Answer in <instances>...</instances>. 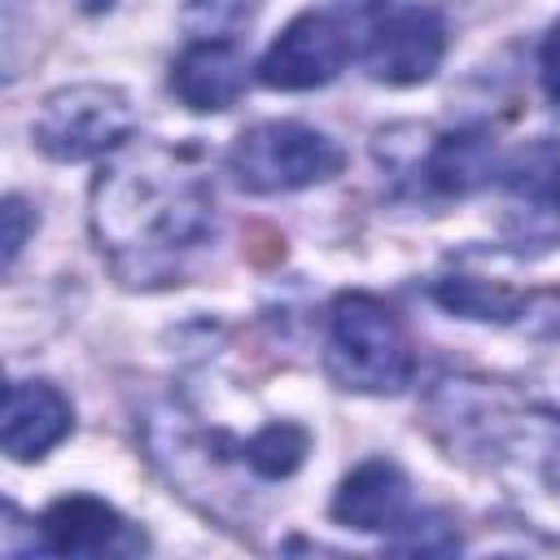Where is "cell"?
<instances>
[{
  "mask_svg": "<svg viewBox=\"0 0 560 560\" xmlns=\"http://www.w3.org/2000/svg\"><path fill=\"white\" fill-rule=\"evenodd\" d=\"M92 236L122 284H171L214 236L206 171L166 144H131L92 179Z\"/></svg>",
  "mask_w": 560,
  "mask_h": 560,
  "instance_id": "obj_1",
  "label": "cell"
},
{
  "mask_svg": "<svg viewBox=\"0 0 560 560\" xmlns=\"http://www.w3.org/2000/svg\"><path fill=\"white\" fill-rule=\"evenodd\" d=\"M451 420L477 438L499 490L512 508L534 525L560 538V411L529 407V411H481L455 407Z\"/></svg>",
  "mask_w": 560,
  "mask_h": 560,
  "instance_id": "obj_2",
  "label": "cell"
},
{
  "mask_svg": "<svg viewBox=\"0 0 560 560\" xmlns=\"http://www.w3.org/2000/svg\"><path fill=\"white\" fill-rule=\"evenodd\" d=\"M328 376L350 394H402L411 385L416 359L398 315L372 293H341L328 306L324 332Z\"/></svg>",
  "mask_w": 560,
  "mask_h": 560,
  "instance_id": "obj_3",
  "label": "cell"
},
{
  "mask_svg": "<svg viewBox=\"0 0 560 560\" xmlns=\"http://www.w3.org/2000/svg\"><path fill=\"white\" fill-rule=\"evenodd\" d=\"M341 166H346V149L328 131L293 118L254 122L228 149V175L236 179V188L254 197L328 184L332 175H341Z\"/></svg>",
  "mask_w": 560,
  "mask_h": 560,
  "instance_id": "obj_4",
  "label": "cell"
},
{
  "mask_svg": "<svg viewBox=\"0 0 560 560\" xmlns=\"http://www.w3.org/2000/svg\"><path fill=\"white\" fill-rule=\"evenodd\" d=\"M131 131H136V105L114 83L52 88L31 118V140L52 162H92L118 153Z\"/></svg>",
  "mask_w": 560,
  "mask_h": 560,
  "instance_id": "obj_5",
  "label": "cell"
},
{
  "mask_svg": "<svg viewBox=\"0 0 560 560\" xmlns=\"http://www.w3.org/2000/svg\"><path fill=\"white\" fill-rule=\"evenodd\" d=\"M354 44H350V26L341 22V13L328 9H311L298 13L258 57V83L276 88V92H311L332 83L346 61H350Z\"/></svg>",
  "mask_w": 560,
  "mask_h": 560,
  "instance_id": "obj_6",
  "label": "cell"
},
{
  "mask_svg": "<svg viewBox=\"0 0 560 560\" xmlns=\"http://www.w3.org/2000/svg\"><path fill=\"white\" fill-rule=\"evenodd\" d=\"M446 57V22L429 4H402L372 22L363 39V66L376 83L416 88L438 74Z\"/></svg>",
  "mask_w": 560,
  "mask_h": 560,
  "instance_id": "obj_7",
  "label": "cell"
},
{
  "mask_svg": "<svg viewBox=\"0 0 560 560\" xmlns=\"http://www.w3.org/2000/svg\"><path fill=\"white\" fill-rule=\"evenodd\" d=\"M31 534H35L31 547L48 551V556H118V551L144 547V534L96 494L52 499L39 512V521L31 525Z\"/></svg>",
  "mask_w": 560,
  "mask_h": 560,
  "instance_id": "obj_8",
  "label": "cell"
},
{
  "mask_svg": "<svg viewBox=\"0 0 560 560\" xmlns=\"http://www.w3.org/2000/svg\"><path fill=\"white\" fill-rule=\"evenodd\" d=\"M328 512L346 529H359V534H394L407 521V512H411V481L385 455L363 459V464H354L341 477Z\"/></svg>",
  "mask_w": 560,
  "mask_h": 560,
  "instance_id": "obj_9",
  "label": "cell"
},
{
  "mask_svg": "<svg viewBox=\"0 0 560 560\" xmlns=\"http://www.w3.org/2000/svg\"><path fill=\"white\" fill-rule=\"evenodd\" d=\"M74 429V407L52 381H13L4 394L0 446L9 459L31 464L61 446Z\"/></svg>",
  "mask_w": 560,
  "mask_h": 560,
  "instance_id": "obj_10",
  "label": "cell"
},
{
  "mask_svg": "<svg viewBox=\"0 0 560 560\" xmlns=\"http://www.w3.org/2000/svg\"><path fill=\"white\" fill-rule=\"evenodd\" d=\"M245 70V52L232 39H192L171 61V92L197 114H219L241 101Z\"/></svg>",
  "mask_w": 560,
  "mask_h": 560,
  "instance_id": "obj_11",
  "label": "cell"
},
{
  "mask_svg": "<svg viewBox=\"0 0 560 560\" xmlns=\"http://www.w3.org/2000/svg\"><path fill=\"white\" fill-rule=\"evenodd\" d=\"M494 171H499L494 140L477 127H459L429 149L420 175L438 197H468V192L486 188L494 179Z\"/></svg>",
  "mask_w": 560,
  "mask_h": 560,
  "instance_id": "obj_12",
  "label": "cell"
},
{
  "mask_svg": "<svg viewBox=\"0 0 560 560\" xmlns=\"http://www.w3.org/2000/svg\"><path fill=\"white\" fill-rule=\"evenodd\" d=\"M433 298L442 311H451L459 319H477V324H516L529 306V293H521L503 280L468 276V271L433 280Z\"/></svg>",
  "mask_w": 560,
  "mask_h": 560,
  "instance_id": "obj_13",
  "label": "cell"
},
{
  "mask_svg": "<svg viewBox=\"0 0 560 560\" xmlns=\"http://www.w3.org/2000/svg\"><path fill=\"white\" fill-rule=\"evenodd\" d=\"M306 451H311V433L293 420H271L262 424L245 446H241V459L249 464L254 477L262 481H284L293 477L302 464H306Z\"/></svg>",
  "mask_w": 560,
  "mask_h": 560,
  "instance_id": "obj_14",
  "label": "cell"
},
{
  "mask_svg": "<svg viewBox=\"0 0 560 560\" xmlns=\"http://www.w3.org/2000/svg\"><path fill=\"white\" fill-rule=\"evenodd\" d=\"M267 0H184L179 26L188 39H236Z\"/></svg>",
  "mask_w": 560,
  "mask_h": 560,
  "instance_id": "obj_15",
  "label": "cell"
},
{
  "mask_svg": "<svg viewBox=\"0 0 560 560\" xmlns=\"http://www.w3.org/2000/svg\"><path fill=\"white\" fill-rule=\"evenodd\" d=\"M389 547L394 551H420V556H442V551H455L459 547V534L451 525V516L442 512H407V521L389 534Z\"/></svg>",
  "mask_w": 560,
  "mask_h": 560,
  "instance_id": "obj_16",
  "label": "cell"
},
{
  "mask_svg": "<svg viewBox=\"0 0 560 560\" xmlns=\"http://www.w3.org/2000/svg\"><path fill=\"white\" fill-rule=\"evenodd\" d=\"M35 228H39V214L31 210V201H26V197H18V192H9V197H4V206H0V245H4V271H13V262H18V254L26 249V241L35 236Z\"/></svg>",
  "mask_w": 560,
  "mask_h": 560,
  "instance_id": "obj_17",
  "label": "cell"
},
{
  "mask_svg": "<svg viewBox=\"0 0 560 560\" xmlns=\"http://www.w3.org/2000/svg\"><path fill=\"white\" fill-rule=\"evenodd\" d=\"M538 79H542V92L560 105V22H551V31L542 35V48H538Z\"/></svg>",
  "mask_w": 560,
  "mask_h": 560,
  "instance_id": "obj_18",
  "label": "cell"
},
{
  "mask_svg": "<svg viewBox=\"0 0 560 560\" xmlns=\"http://www.w3.org/2000/svg\"><path fill=\"white\" fill-rule=\"evenodd\" d=\"M385 0H341V9H350V13H376Z\"/></svg>",
  "mask_w": 560,
  "mask_h": 560,
  "instance_id": "obj_19",
  "label": "cell"
},
{
  "mask_svg": "<svg viewBox=\"0 0 560 560\" xmlns=\"http://www.w3.org/2000/svg\"><path fill=\"white\" fill-rule=\"evenodd\" d=\"M79 4H83V9H88V13H101V9H109V4H114V0H79Z\"/></svg>",
  "mask_w": 560,
  "mask_h": 560,
  "instance_id": "obj_20",
  "label": "cell"
},
{
  "mask_svg": "<svg viewBox=\"0 0 560 560\" xmlns=\"http://www.w3.org/2000/svg\"><path fill=\"white\" fill-rule=\"evenodd\" d=\"M551 201H556V214H560V179H556V197Z\"/></svg>",
  "mask_w": 560,
  "mask_h": 560,
  "instance_id": "obj_21",
  "label": "cell"
}]
</instances>
